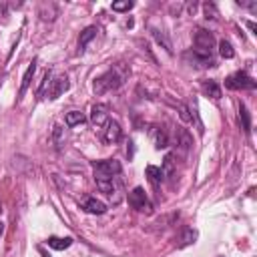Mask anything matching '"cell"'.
Listing matches in <instances>:
<instances>
[{
	"instance_id": "6da1fadb",
	"label": "cell",
	"mask_w": 257,
	"mask_h": 257,
	"mask_svg": "<svg viewBox=\"0 0 257 257\" xmlns=\"http://www.w3.org/2000/svg\"><path fill=\"white\" fill-rule=\"evenodd\" d=\"M126 76H128V70H126L122 64H114L112 68H108L106 72H102L100 76L94 78L92 88H94L96 94H104V92L116 90V88L124 82Z\"/></svg>"
},
{
	"instance_id": "7a4b0ae2",
	"label": "cell",
	"mask_w": 257,
	"mask_h": 257,
	"mask_svg": "<svg viewBox=\"0 0 257 257\" xmlns=\"http://www.w3.org/2000/svg\"><path fill=\"white\" fill-rule=\"evenodd\" d=\"M94 183H96L98 191L104 193L112 205H118V203L122 201V193H124V189H122V181H120L118 175L112 177V179H96Z\"/></svg>"
},
{
	"instance_id": "3957f363",
	"label": "cell",
	"mask_w": 257,
	"mask_h": 257,
	"mask_svg": "<svg viewBox=\"0 0 257 257\" xmlns=\"http://www.w3.org/2000/svg\"><path fill=\"white\" fill-rule=\"evenodd\" d=\"M92 169H94V181L96 179H112V177L120 175V171H122V167L116 159L96 161V163H92Z\"/></svg>"
},
{
	"instance_id": "277c9868",
	"label": "cell",
	"mask_w": 257,
	"mask_h": 257,
	"mask_svg": "<svg viewBox=\"0 0 257 257\" xmlns=\"http://www.w3.org/2000/svg\"><path fill=\"white\" fill-rule=\"evenodd\" d=\"M128 205L139 211V213H145V215H151L153 213V203L149 201L147 193L143 187H135L131 193H128Z\"/></svg>"
},
{
	"instance_id": "5b68a950",
	"label": "cell",
	"mask_w": 257,
	"mask_h": 257,
	"mask_svg": "<svg viewBox=\"0 0 257 257\" xmlns=\"http://www.w3.org/2000/svg\"><path fill=\"white\" fill-rule=\"evenodd\" d=\"M225 86L231 88V90H255L257 82L245 70H239V72H235V74L225 78Z\"/></svg>"
},
{
	"instance_id": "8992f818",
	"label": "cell",
	"mask_w": 257,
	"mask_h": 257,
	"mask_svg": "<svg viewBox=\"0 0 257 257\" xmlns=\"http://www.w3.org/2000/svg\"><path fill=\"white\" fill-rule=\"evenodd\" d=\"M120 139H122V128H120V124H118L116 120H110V118H108V122L104 124L102 141H104L106 145H114V143H118Z\"/></svg>"
},
{
	"instance_id": "52a82bcc",
	"label": "cell",
	"mask_w": 257,
	"mask_h": 257,
	"mask_svg": "<svg viewBox=\"0 0 257 257\" xmlns=\"http://www.w3.org/2000/svg\"><path fill=\"white\" fill-rule=\"evenodd\" d=\"M68 90V78L64 76V74H60V76H56V78H52L50 80V86H48V90H46V96L48 98H58L62 92H66Z\"/></svg>"
},
{
	"instance_id": "ba28073f",
	"label": "cell",
	"mask_w": 257,
	"mask_h": 257,
	"mask_svg": "<svg viewBox=\"0 0 257 257\" xmlns=\"http://www.w3.org/2000/svg\"><path fill=\"white\" fill-rule=\"evenodd\" d=\"M90 122L94 126H104L108 122V106L106 104H94L90 108Z\"/></svg>"
},
{
	"instance_id": "9c48e42d",
	"label": "cell",
	"mask_w": 257,
	"mask_h": 257,
	"mask_svg": "<svg viewBox=\"0 0 257 257\" xmlns=\"http://www.w3.org/2000/svg\"><path fill=\"white\" fill-rule=\"evenodd\" d=\"M82 211L88 213V215H102V213H106V205H104L102 201L94 199V197H88V199L82 203Z\"/></svg>"
},
{
	"instance_id": "30bf717a",
	"label": "cell",
	"mask_w": 257,
	"mask_h": 257,
	"mask_svg": "<svg viewBox=\"0 0 257 257\" xmlns=\"http://www.w3.org/2000/svg\"><path fill=\"white\" fill-rule=\"evenodd\" d=\"M66 128L64 126H60V124H54L52 126V135H50V141H52V145H54V149L56 151H62L64 149V145H66Z\"/></svg>"
},
{
	"instance_id": "8fae6325",
	"label": "cell",
	"mask_w": 257,
	"mask_h": 257,
	"mask_svg": "<svg viewBox=\"0 0 257 257\" xmlns=\"http://www.w3.org/2000/svg\"><path fill=\"white\" fill-rule=\"evenodd\" d=\"M149 135H151V139H153L155 149H165V147H169V137H167V133H165L161 126H151Z\"/></svg>"
},
{
	"instance_id": "7c38bea8",
	"label": "cell",
	"mask_w": 257,
	"mask_h": 257,
	"mask_svg": "<svg viewBox=\"0 0 257 257\" xmlns=\"http://www.w3.org/2000/svg\"><path fill=\"white\" fill-rule=\"evenodd\" d=\"M195 241H197V231H195V229H191V227H185V229L181 231V235L177 237V247L181 249V247L193 245Z\"/></svg>"
},
{
	"instance_id": "4fadbf2b",
	"label": "cell",
	"mask_w": 257,
	"mask_h": 257,
	"mask_svg": "<svg viewBox=\"0 0 257 257\" xmlns=\"http://www.w3.org/2000/svg\"><path fill=\"white\" fill-rule=\"evenodd\" d=\"M34 72H36V60H32V62L28 64V68H26V72H24V76H22V84H20V92H18L20 98L26 94V90H28V86H30V82H32Z\"/></svg>"
},
{
	"instance_id": "5bb4252c",
	"label": "cell",
	"mask_w": 257,
	"mask_h": 257,
	"mask_svg": "<svg viewBox=\"0 0 257 257\" xmlns=\"http://www.w3.org/2000/svg\"><path fill=\"white\" fill-rule=\"evenodd\" d=\"M201 88L207 96H211L213 100H219L221 98V86L215 82V80H203L201 82Z\"/></svg>"
},
{
	"instance_id": "9a60e30c",
	"label": "cell",
	"mask_w": 257,
	"mask_h": 257,
	"mask_svg": "<svg viewBox=\"0 0 257 257\" xmlns=\"http://www.w3.org/2000/svg\"><path fill=\"white\" fill-rule=\"evenodd\" d=\"M177 145H179L183 151H189L191 145H193L191 133H189L187 128H183V126H177Z\"/></svg>"
},
{
	"instance_id": "2e32d148",
	"label": "cell",
	"mask_w": 257,
	"mask_h": 257,
	"mask_svg": "<svg viewBox=\"0 0 257 257\" xmlns=\"http://www.w3.org/2000/svg\"><path fill=\"white\" fill-rule=\"evenodd\" d=\"M96 32H98L96 26H86V28L80 32V38H78V50H80V52H82V50L86 48V44L96 36Z\"/></svg>"
},
{
	"instance_id": "e0dca14e",
	"label": "cell",
	"mask_w": 257,
	"mask_h": 257,
	"mask_svg": "<svg viewBox=\"0 0 257 257\" xmlns=\"http://www.w3.org/2000/svg\"><path fill=\"white\" fill-rule=\"evenodd\" d=\"M145 175L149 177V181H151L155 187H159V185L163 183V179H165V175H163L161 167H155V165H149V167L145 169Z\"/></svg>"
},
{
	"instance_id": "ac0fdd59",
	"label": "cell",
	"mask_w": 257,
	"mask_h": 257,
	"mask_svg": "<svg viewBox=\"0 0 257 257\" xmlns=\"http://www.w3.org/2000/svg\"><path fill=\"white\" fill-rule=\"evenodd\" d=\"M46 243H48V247H52L56 251H64V249H68L72 245V239L70 237H48Z\"/></svg>"
},
{
	"instance_id": "d6986e66",
	"label": "cell",
	"mask_w": 257,
	"mask_h": 257,
	"mask_svg": "<svg viewBox=\"0 0 257 257\" xmlns=\"http://www.w3.org/2000/svg\"><path fill=\"white\" fill-rule=\"evenodd\" d=\"M151 34H153V38H155V40H157V42H159V44H161V46H163V48H165L169 54L173 52L171 40H169V36H167L163 30H159V28H151Z\"/></svg>"
},
{
	"instance_id": "ffe728a7",
	"label": "cell",
	"mask_w": 257,
	"mask_h": 257,
	"mask_svg": "<svg viewBox=\"0 0 257 257\" xmlns=\"http://www.w3.org/2000/svg\"><path fill=\"white\" fill-rule=\"evenodd\" d=\"M239 122H241V128L249 135L251 133V116H249V110H247V106L243 102L239 104Z\"/></svg>"
},
{
	"instance_id": "44dd1931",
	"label": "cell",
	"mask_w": 257,
	"mask_h": 257,
	"mask_svg": "<svg viewBox=\"0 0 257 257\" xmlns=\"http://www.w3.org/2000/svg\"><path fill=\"white\" fill-rule=\"evenodd\" d=\"M84 120H86V116H84L80 110H70V112H66V116H64L66 126H76V124H82Z\"/></svg>"
},
{
	"instance_id": "7402d4cb",
	"label": "cell",
	"mask_w": 257,
	"mask_h": 257,
	"mask_svg": "<svg viewBox=\"0 0 257 257\" xmlns=\"http://www.w3.org/2000/svg\"><path fill=\"white\" fill-rule=\"evenodd\" d=\"M161 171H163L165 177H173V175H175V157H173V155H167V157H165Z\"/></svg>"
},
{
	"instance_id": "603a6c76",
	"label": "cell",
	"mask_w": 257,
	"mask_h": 257,
	"mask_svg": "<svg viewBox=\"0 0 257 257\" xmlns=\"http://www.w3.org/2000/svg\"><path fill=\"white\" fill-rule=\"evenodd\" d=\"M219 54H221L223 58H233V56H235V50H233V46H231L227 40H221V42H219Z\"/></svg>"
},
{
	"instance_id": "cb8c5ba5",
	"label": "cell",
	"mask_w": 257,
	"mask_h": 257,
	"mask_svg": "<svg viewBox=\"0 0 257 257\" xmlns=\"http://www.w3.org/2000/svg\"><path fill=\"white\" fill-rule=\"evenodd\" d=\"M203 12H205V18H211V20H217V18H219L217 6H215L213 2H207V4H203Z\"/></svg>"
},
{
	"instance_id": "d4e9b609",
	"label": "cell",
	"mask_w": 257,
	"mask_h": 257,
	"mask_svg": "<svg viewBox=\"0 0 257 257\" xmlns=\"http://www.w3.org/2000/svg\"><path fill=\"white\" fill-rule=\"evenodd\" d=\"M50 80H52V72L48 70V72L44 74L42 82H40V88H38V96H46V90H48V86H50Z\"/></svg>"
},
{
	"instance_id": "484cf974",
	"label": "cell",
	"mask_w": 257,
	"mask_h": 257,
	"mask_svg": "<svg viewBox=\"0 0 257 257\" xmlns=\"http://www.w3.org/2000/svg\"><path fill=\"white\" fill-rule=\"evenodd\" d=\"M135 4L131 2V0H122V2H112V10L114 12H126V10H131Z\"/></svg>"
},
{
	"instance_id": "4316f807",
	"label": "cell",
	"mask_w": 257,
	"mask_h": 257,
	"mask_svg": "<svg viewBox=\"0 0 257 257\" xmlns=\"http://www.w3.org/2000/svg\"><path fill=\"white\" fill-rule=\"evenodd\" d=\"M191 110H189V106L187 104H183V102H179V116H181V120H185V122H189L191 120V114H189Z\"/></svg>"
},
{
	"instance_id": "83f0119b",
	"label": "cell",
	"mask_w": 257,
	"mask_h": 257,
	"mask_svg": "<svg viewBox=\"0 0 257 257\" xmlns=\"http://www.w3.org/2000/svg\"><path fill=\"white\" fill-rule=\"evenodd\" d=\"M241 6H245V8H249L251 12H257V4L255 2H239Z\"/></svg>"
},
{
	"instance_id": "f1b7e54d",
	"label": "cell",
	"mask_w": 257,
	"mask_h": 257,
	"mask_svg": "<svg viewBox=\"0 0 257 257\" xmlns=\"http://www.w3.org/2000/svg\"><path fill=\"white\" fill-rule=\"evenodd\" d=\"M247 26H249V30H253V32L257 30V26H255V22H247Z\"/></svg>"
},
{
	"instance_id": "f546056e",
	"label": "cell",
	"mask_w": 257,
	"mask_h": 257,
	"mask_svg": "<svg viewBox=\"0 0 257 257\" xmlns=\"http://www.w3.org/2000/svg\"><path fill=\"white\" fill-rule=\"evenodd\" d=\"M2 233H4V223L0 221V237H2Z\"/></svg>"
},
{
	"instance_id": "4dcf8cb0",
	"label": "cell",
	"mask_w": 257,
	"mask_h": 257,
	"mask_svg": "<svg viewBox=\"0 0 257 257\" xmlns=\"http://www.w3.org/2000/svg\"><path fill=\"white\" fill-rule=\"evenodd\" d=\"M40 253H42V257H48V255H46V253H44V251H42V249H40Z\"/></svg>"
},
{
	"instance_id": "1f68e13d",
	"label": "cell",
	"mask_w": 257,
	"mask_h": 257,
	"mask_svg": "<svg viewBox=\"0 0 257 257\" xmlns=\"http://www.w3.org/2000/svg\"><path fill=\"white\" fill-rule=\"evenodd\" d=\"M0 211H2V205H0Z\"/></svg>"
}]
</instances>
